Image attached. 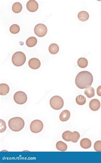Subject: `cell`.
I'll list each match as a JSON object with an SVG mask.
<instances>
[{
    "mask_svg": "<svg viewBox=\"0 0 101 163\" xmlns=\"http://www.w3.org/2000/svg\"><path fill=\"white\" fill-rule=\"evenodd\" d=\"M94 78L92 73L88 71L79 73L75 79V83L77 87L81 89L89 87L93 83Z\"/></svg>",
    "mask_w": 101,
    "mask_h": 163,
    "instance_id": "cell-1",
    "label": "cell"
},
{
    "mask_svg": "<svg viewBox=\"0 0 101 163\" xmlns=\"http://www.w3.org/2000/svg\"><path fill=\"white\" fill-rule=\"evenodd\" d=\"M24 120L20 117H14L11 118L8 122L9 127L11 130L14 131H19L24 127Z\"/></svg>",
    "mask_w": 101,
    "mask_h": 163,
    "instance_id": "cell-2",
    "label": "cell"
},
{
    "mask_svg": "<svg viewBox=\"0 0 101 163\" xmlns=\"http://www.w3.org/2000/svg\"><path fill=\"white\" fill-rule=\"evenodd\" d=\"M12 61L13 64L15 66H21L26 62V55L22 52H16L12 57Z\"/></svg>",
    "mask_w": 101,
    "mask_h": 163,
    "instance_id": "cell-3",
    "label": "cell"
},
{
    "mask_svg": "<svg viewBox=\"0 0 101 163\" xmlns=\"http://www.w3.org/2000/svg\"><path fill=\"white\" fill-rule=\"evenodd\" d=\"M62 137L63 139L66 141H72L74 143H76L79 141L80 135L79 132L76 131L72 132L70 131H66L63 133Z\"/></svg>",
    "mask_w": 101,
    "mask_h": 163,
    "instance_id": "cell-4",
    "label": "cell"
},
{
    "mask_svg": "<svg viewBox=\"0 0 101 163\" xmlns=\"http://www.w3.org/2000/svg\"><path fill=\"white\" fill-rule=\"evenodd\" d=\"M49 104L53 109L59 110L62 109L64 105L63 99L59 96L52 97L49 100Z\"/></svg>",
    "mask_w": 101,
    "mask_h": 163,
    "instance_id": "cell-5",
    "label": "cell"
},
{
    "mask_svg": "<svg viewBox=\"0 0 101 163\" xmlns=\"http://www.w3.org/2000/svg\"><path fill=\"white\" fill-rule=\"evenodd\" d=\"M14 100L17 104L23 105L26 103L27 100V94L22 91L16 92L13 97Z\"/></svg>",
    "mask_w": 101,
    "mask_h": 163,
    "instance_id": "cell-6",
    "label": "cell"
},
{
    "mask_svg": "<svg viewBox=\"0 0 101 163\" xmlns=\"http://www.w3.org/2000/svg\"><path fill=\"white\" fill-rule=\"evenodd\" d=\"M43 123L40 120H34L30 123V130L33 133H38L41 132L43 129Z\"/></svg>",
    "mask_w": 101,
    "mask_h": 163,
    "instance_id": "cell-7",
    "label": "cell"
},
{
    "mask_svg": "<svg viewBox=\"0 0 101 163\" xmlns=\"http://www.w3.org/2000/svg\"><path fill=\"white\" fill-rule=\"evenodd\" d=\"M47 28L46 25L43 24H39L34 28V33L39 37H43L47 34Z\"/></svg>",
    "mask_w": 101,
    "mask_h": 163,
    "instance_id": "cell-8",
    "label": "cell"
},
{
    "mask_svg": "<svg viewBox=\"0 0 101 163\" xmlns=\"http://www.w3.org/2000/svg\"><path fill=\"white\" fill-rule=\"evenodd\" d=\"M27 9L30 12H35L39 9V4L35 0H29L27 3Z\"/></svg>",
    "mask_w": 101,
    "mask_h": 163,
    "instance_id": "cell-9",
    "label": "cell"
},
{
    "mask_svg": "<svg viewBox=\"0 0 101 163\" xmlns=\"http://www.w3.org/2000/svg\"><path fill=\"white\" fill-rule=\"evenodd\" d=\"M28 65L31 69L36 70L39 69L41 66V62L38 59L33 58L29 59L28 62Z\"/></svg>",
    "mask_w": 101,
    "mask_h": 163,
    "instance_id": "cell-10",
    "label": "cell"
},
{
    "mask_svg": "<svg viewBox=\"0 0 101 163\" xmlns=\"http://www.w3.org/2000/svg\"><path fill=\"white\" fill-rule=\"evenodd\" d=\"M101 106V103L98 99H93L89 103V107L93 111H97L100 109Z\"/></svg>",
    "mask_w": 101,
    "mask_h": 163,
    "instance_id": "cell-11",
    "label": "cell"
},
{
    "mask_svg": "<svg viewBox=\"0 0 101 163\" xmlns=\"http://www.w3.org/2000/svg\"><path fill=\"white\" fill-rule=\"evenodd\" d=\"M70 112L68 110H64L61 113L60 119L61 121L65 122L68 121L70 118Z\"/></svg>",
    "mask_w": 101,
    "mask_h": 163,
    "instance_id": "cell-12",
    "label": "cell"
},
{
    "mask_svg": "<svg viewBox=\"0 0 101 163\" xmlns=\"http://www.w3.org/2000/svg\"><path fill=\"white\" fill-rule=\"evenodd\" d=\"M9 92V87L8 85L5 83L0 84V95L2 96L6 95Z\"/></svg>",
    "mask_w": 101,
    "mask_h": 163,
    "instance_id": "cell-13",
    "label": "cell"
},
{
    "mask_svg": "<svg viewBox=\"0 0 101 163\" xmlns=\"http://www.w3.org/2000/svg\"><path fill=\"white\" fill-rule=\"evenodd\" d=\"M92 145L91 141L88 138H83L80 141V146L82 148L84 149H88L90 148Z\"/></svg>",
    "mask_w": 101,
    "mask_h": 163,
    "instance_id": "cell-14",
    "label": "cell"
},
{
    "mask_svg": "<svg viewBox=\"0 0 101 163\" xmlns=\"http://www.w3.org/2000/svg\"><path fill=\"white\" fill-rule=\"evenodd\" d=\"M37 43V39L36 38L33 36H31L26 41V45L29 48L34 47Z\"/></svg>",
    "mask_w": 101,
    "mask_h": 163,
    "instance_id": "cell-15",
    "label": "cell"
},
{
    "mask_svg": "<svg viewBox=\"0 0 101 163\" xmlns=\"http://www.w3.org/2000/svg\"><path fill=\"white\" fill-rule=\"evenodd\" d=\"M78 18L80 21L86 22L89 18V14L86 11H81L78 13Z\"/></svg>",
    "mask_w": 101,
    "mask_h": 163,
    "instance_id": "cell-16",
    "label": "cell"
},
{
    "mask_svg": "<svg viewBox=\"0 0 101 163\" xmlns=\"http://www.w3.org/2000/svg\"><path fill=\"white\" fill-rule=\"evenodd\" d=\"M59 51H60V48L58 44H52L49 47V51L51 54H57L59 52Z\"/></svg>",
    "mask_w": 101,
    "mask_h": 163,
    "instance_id": "cell-17",
    "label": "cell"
},
{
    "mask_svg": "<svg viewBox=\"0 0 101 163\" xmlns=\"http://www.w3.org/2000/svg\"><path fill=\"white\" fill-rule=\"evenodd\" d=\"M84 94L88 98H93L95 96L94 88L90 86L87 88L84 91Z\"/></svg>",
    "mask_w": 101,
    "mask_h": 163,
    "instance_id": "cell-18",
    "label": "cell"
},
{
    "mask_svg": "<svg viewBox=\"0 0 101 163\" xmlns=\"http://www.w3.org/2000/svg\"><path fill=\"white\" fill-rule=\"evenodd\" d=\"M12 10L15 13H19L22 10V6L20 3L15 2L13 4Z\"/></svg>",
    "mask_w": 101,
    "mask_h": 163,
    "instance_id": "cell-19",
    "label": "cell"
},
{
    "mask_svg": "<svg viewBox=\"0 0 101 163\" xmlns=\"http://www.w3.org/2000/svg\"><path fill=\"white\" fill-rule=\"evenodd\" d=\"M56 147L58 150L62 152L65 151L68 149L66 143L62 141H59L56 143Z\"/></svg>",
    "mask_w": 101,
    "mask_h": 163,
    "instance_id": "cell-20",
    "label": "cell"
},
{
    "mask_svg": "<svg viewBox=\"0 0 101 163\" xmlns=\"http://www.w3.org/2000/svg\"><path fill=\"white\" fill-rule=\"evenodd\" d=\"M88 61L86 58L84 57L80 58L77 61V64L80 67L84 68L88 65Z\"/></svg>",
    "mask_w": 101,
    "mask_h": 163,
    "instance_id": "cell-21",
    "label": "cell"
},
{
    "mask_svg": "<svg viewBox=\"0 0 101 163\" xmlns=\"http://www.w3.org/2000/svg\"><path fill=\"white\" fill-rule=\"evenodd\" d=\"M76 101L77 104L80 106L84 105L86 102V99L83 95H78L76 99Z\"/></svg>",
    "mask_w": 101,
    "mask_h": 163,
    "instance_id": "cell-22",
    "label": "cell"
},
{
    "mask_svg": "<svg viewBox=\"0 0 101 163\" xmlns=\"http://www.w3.org/2000/svg\"><path fill=\"white\" fill-rule=\"evenodd\" d=\"M20 30V28L18 24H16L11 25L10 26V28H9L10 32L14 34H16L19 33Z\"/></svg>",
    "mask_w": 101,
    "mask_h": 163,
    "instance_id": "cell-23",
    "label": "cell"
},
{
    "mask_svg": "<svg viewBox=\"0 0 101 163\" xmlns=\"http://www.w3.org/2000/svg\"><path fill=\"white\" fill-rule=\"evenodd\" d=\"M94 149L96 152H101V141H96L94 145Z\"/></svg>",
    "mask_w": 101,
    "mask_h": 163,
    "instance_id": "cell-24",
    "label": "cell"
},
{
    "mask_svg": "<svg viewBox=\"0 0 101 163\" xmlns=\"http://www.w3.org/2000/svg\"><path fill=\"white\" fill-rule=\"evenodd\" d=\"M0 123H1V128H0V132L2 133L4 132L7 129V126L6 123L3 120L0 119Z\"/></svg>",
    "mask_w": 101,
    "mask_h": 163,
    "instance_id": "cell-25",
    "label": "cell"
},
{
    "mask_svg": "<svg viewBox=\"0 0 101 163\" xmlns=\"http://www.w3.org/2000/svg\"><path fill=\"white\" fill-rule=\"evenodd\" d=\"M96 92H97V95L100 97H101V86H99L97 88Z\"/></svg>",
    "mask_w": 101,
    "mask_h": 163,
    "instance_id": "cell-26",
    "label": "cell"
}]
</instances>
